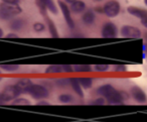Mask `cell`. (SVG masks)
Returning a JSON list of instances; mask_svg holds the SVG:
<instances>
[{
	"label": "cell",
	"instance_id": "cell-1",
	"mask_svg": "<svg viewBox=\"0 0 147 122\" xmlns=\"http://www.w3.org/2000/svg\"><path fill=\"white\" fill-rule=\"evenodd\" d=\"M22 9L19 5H10L6 3H0V19L7 20L15 17L17 14L21 13Z\"/></svg>",
	"mask_w": 147,
	"mask_h": 122
},
{
	"label": "cell",
	"instance_id": "cell-2",
	"mask_svg": "<svg viewBox=\"0 0 147 122\" xmlns=\"http://www.w3.org/2000/svg\"><path fill=\"white\" fill-rule=\"evenodd\" d=\"M20 95V92H19V90L17 89V87L15 85L6 86L2 92H0V104L17 99Z\"/></svg>",
	"mask_w": 147,
	"mask_h": 122
},
{
	"label": "cell",
	"instance_id": "cell-3",
	"mask_svg": "<svg viewBox=\"0 0 147 122\" xmlns=\"http://www.w3.org/2000/svg\"><path fill=\"white\" fill-rule=\"evenodd\" d=\"M120 3L117 0H109L108 2L105 3V5L103 6L104 14L110 17V18L116 17L120 12Z\"/></svg>",
	"mask_w": 147,
	"mask_h": 122
},
{
	"label": "cell",
	"instance_id": "cell-4",
	"mask_svg": "<svg viewBox=\"0 0 147 122\" xmlns=\"http://www.w3.org/2000/svg\"><path fill=\"white\" fill-rule=\"evenodd\" d=\"M28 94L35 100H42L49 96V90L43 86L38 85V84H33L32 87L28 91Z\"/></svg>",
	"mask_w": 147,
	"mask_h": 122
},
{
	"label": "cell",
	"instance_id": "cell-5",
	"mask_svg": "<svg viewBox=\"0 0 147 122\" xmlns=\"http://www.w3.org/2000/svg\"><path fill=\"white\" fill-rule=\"evenodd\" d=\"M57 4H59V8H61V13H63V18H65V22H67V26H69L71 29H74L75 28V22H74L73 17H71V9H69V6H67L63 1H61V0H59V1H57Z\"/></svg>",
	"mask_w": 147,
	"mask_h": 122
},
{
	"label": "cell",
	"instance_id": "cell-6",
	"mask_svg": "<svg viewBox=\"0 0 147 122\" xmlns=\"http://www.w3.org/2000/svg\"><path fill=\"white\" fill-rule=\"evenodd\" d=\"M121 35L126 39H139L141 37V31L139 28L132 25H124L121 27Z\"/></svg>",
	"mask_w": 147,
	"mask_h": 122
},
{
	"label": "cell",
	"instance_id": "cell-7",
	"mask_svg": "<svg viewBox=\"0 0 147 122\" xmlns=\"http://www.w3.org/2000/svg\"><path fill=\"white\" fill-rule=\"evenodd\" d=\"M117 33H118V28L113 22H106L101 30V35L104 39H114L117 37Z\"/></svg>",
	"mask_w": 147,
	"mask_h": 122
},
{
	"label": "cell",
	"instance_id": "cell-8",
	"mask_svg": "<svg viewBox=\"0 0 147 122\" xmlns=\"http://www.w3.org/2000/svg\"><path fill=\"white\" fill-rule=\"evenodd\" d=\"M131 95H132L133 99L136 100L138 103H145L147 101V97L145 92L141 89L138 86H133L131 88Z\"/></svg>",
	"mask_w": 147,
	"mask_h": 122
},
{
	"label": "cell",
	"instance_id": "cell-9",
	"mask_svg": "<svg viewBox=\"0 0 147 122\" xmlns=\"http://www.w3.org/2000/svg\"><path fill=\"white\" fill-rule=\"evenodd\" d=\"M117 90L113 87L110 84H106V85H102L97 89V94L100 95L101 97L105 98V99H108L110 96H112L113 94L116 92Z\"/></svg>",
	"mask_w": 147,
	"mask_h": 122
},
{
	"label": "cell",
	"instance_id": "cell-10",
	"mask_svg": "<svg viewBox=\"0 0 147 122\" xmlns=\"http://www.w3.org/2000/svg\"><path fill=\"white\" fill-rule=\"evenodd\" d=\"M32 82L29 79H21L15 84V86L17 87V89L19 90L20 94L28 93V91L30 90V88L32 87Z\"/></svg>",
	"mask_w": 147,
	"mask_h": 122
},
{
	"label": "cell",
	"instance_id": "cell-11",
	"mask_svg": "<svg viewBox=\"0 0 147 122\" xmlns=\"http://www.w3.org/2000/svg\"><path fill=\"white\" fill-rule=\"evenodd\" d=\"M127 11H128V13H130L131 15H133V16H135V17H138V18H140V19L147 16V10L139 8V7L129 6L128 8H127Z\"/></svg>",
	"mask_w": 147,
	"mask_h": 122
},
{
	"label": "cell",
	"instance_id": "cell-12",
	"mask_svg": "<svg viewBox=\"0 0 147 122\" xmlns=\"http://www.w3.org/2000/svg\"><path fill=\"white\" fill-rule=\"evenodd\" d=\"M69 82H71V86L74 91H75V93H76L79 97H81V98L84 97V91H83V88H82V86H81V84L79 83L78 78H69Z\"/></svg>",
	"mask_w": 147,
	"mask_h": 122
},
{
	"label": "cell",
	"instance_id": "cell-13",
	"mask_svg": "<svg viewBox=\"0 0 147 122\" xmlns=\"http://www.w3.org/2000/svg\"><path fill=\"white\" fill-rule=\"evenodd\" d=\"M95 17H96V16H95L94 11L91 10V9H88V10H87L86 12L83 14L82 20L86 25H91V24H93V23H94Z\"/></svg>",
	"mask_w": 147,
	"mask_h": 122
},
{
	"label": "cell",
	"instance_id": "cell-14",
	"mask_svg": "<svg viewBox=\"0 0 147 122\" xmlns=\"http://www.w3.org/2000/svg\"><path fill=\"white\" fill-rule=\"evenodd\" d=\"M86 9V3L82 0H77L71 5V10L75 13H81Z\"/></svg>",
	"mask_w": 147,
	"mask_h": 122
},
{
	"label": "cell",
	"instance_id": "cell-15",
	"mask_svg": "<svg viewBox=\"0 0 147 122\" xmlns=\"http://www.w3.org/2000/svg\"><path fill=\"white\" fill-rule=\"evenodd\" d=\"M43 4H45L47 10L51 11L53 14L57 15V13H59V9H57V5H55L53 0H43Z\"/></svg>",
	"mask_w": 147,
	"mask_h": 122
},
{
	"label": "cell",
	"instance_id": "cell-16",
	"mask_svg": "<svg viewBox=\"0 0 147 122\" xmlns=\"http://www.w3.org/2000/svg\"><path fill=\"white\" fill-rule=\"evenodd\" d=\"M78 80L82 88H84V89H90L93 85V80L90 77H80L78 78Z\"/></svg>",
	"mask_w": 147,
	"mask_h": 122
},
{
	"label": "cell",
	"instance_id": "cell-17",
	"mask_svg": "<svg viewBox=\"0 0 147 122\" xmlns=\"http://www.w3.org/2000/svg\"><path fill=\"white\" fill-rule=\"evenodd\" d=\"M24 25V20L20 18H15L10 22V28L13 30H20Z\"/></svg>",
	"mask_w": 147,
	"mask_h": 122
},
{
	"label": "cell",
	"instance_id": "cell-18",
	"mask_svg": "<svg viewBox=\"0 0 147 122\" xmlns=\"http://www.w3.org/2000/svg\"><path fill=\"white\" fill-rule=\"evenodd\" d=\"M45 19H47V27L49 29V33H51V35L53 37H59V33H57V27H55V23L49 18V17L45 16Z\"/></svg>",
	"mask_w": 147,
	"mask_h": 122
},
{
	"label": "cell",
	"instance_id": "cell-19",
	"mask_svg": "<svg viewBox=\"0 0 147 122\" xmlns=\"http://www.w3.org/2000/svg\"><path fill=\"white\" fill-rule=\"evenodd\" d=\"M45 74H59L63 73V68L59 65H51L45 69Z\"/></svg>",
	"mask_w": 147,
	"mask_h": 122
},
{
	"label": "cell",
	"instance_id": "cell-20",
	"mask_svg": "<svg viewBox=\"0 0 147 122\" xmlns=\"http://www.w3.org/2000/svg\"><path fill=\"white\" fill-rule=\"evenodd\" d=\"M74 72H77V73H89V72H92V67L90 65H76L74 66Z\"/></svg>",
	"mask_w": 147,
	"mask_h": 122
},
{
	"label": "cell",
	"instance_id": "cell-21",
	"mask_svg": "<svg viewBox=\"0 0 147 122\" xmlns=\"http://www.w3.org/2000/svg\"><path fill=\"white\" fill-rule=\"evenodd\" d=\"M0 69L1 70H4L6 72H16L17 70L19 69V66L18 65H13V64H2V65H0Z\"/></svg>",
	"mask_w": 147,
	"mask_h": 122
},
{
	"label": "cell",
	"instance_id": "cell-22",
	"mask_svg": "<svg viewBox=\"0 0 147 122\" xmlns=\"http://www.w3.org/2000/svg\"><path fill=\"white\" fill-rule=\"evenodd\" d=\"M59 100L61 103L69 104L74 101V97L71 94H61V95L59 96Z\"/></svg>",
	"mask_w": 147,
	"mask_h": 122
},
{
	"label": "cell",
	"instance_id": "cell-23",
	"mask_svg": "<svg viewBox=\"0 0 147 122\" xmlns=\"http://www.w3.org/2000/svg\"><path fill=\"white\" fill-rule=\"evenodd\" d=\"M32 27H33V30L37 33H42V31L45 30V25L43 24L42 22H39V21L35 22Z\"/></svg>",
	"mask_w": 147,
	"mask_h": 122
},
{
	"label": "cell",
	"instance_id": "cell-24",
	"mask_svg": "<svg viewBox=\"0 0 147 122\" xmlns=\"http://www.w3.org/2000/svg\"><path fill=\"white\" fill-rule=\"evenodd\" d=\"M55 84L59 87H65V86L71 85V82H69V79H59L55 81Z\"/></svg>",
	"mask_w": 147,
	"mask_h": 122
},
{
	"label": "cell",
	"instance_id": "cell-25",
	"mask_svg": "<svg viewBox=\"0 0 147 122\" xmlns=\"http://www.w3.org/2000/svg\"><path fill=\"white\" fill-rule=\"evenodd\" d=\"M94 69L97 72H106L109 70V65H95Z\"/></svg>",
	"mask_w": 147,
	"mask_h": 122
},
{
	"label": "cell",
	"instance_id": "cell-26",
	"mask_svg": "<svg viewBox=\"0 0 147 122\" xmlns=\"http://www.w3.org/2000/svg\"><path fill=\"white\" fill-rule=\"evenodd\" d=\"M13 104H16V105H21V104H25V105H29V101L27 99H19V98H17V99L14 100V102H13Z\"/></svg>",
	"mask_w": 147,
	"mask_h": 122
},
{
	"label": "cell",
	"instance_id": "cell-27",
	"mask_svg": "<svg viewBox=\"0 0 147 122\" xmlns=\"http://www.w3.org/2000/svg\"><path fill=\"white\" fill-rule=\"evenodd\" d=\"M105 98L103 97H100V98H97L96 100H94V101L92 102V105H104L105 104Z\"/></svg>",
	"mask_w": 147,
	"mask_h": 122
},
{
	"label": "cell",
	"instance_id": "cell-28",
	"mask_svg": "<svg viewBox=\"0 0 147 122\" xmlns=\"http://www.w3.org/2000/svg\"><path fill=\"white\" fill-rule=\"evenodd\" d=\"M61 68H63V73H73L74 72V67L69 65H63Z\"/></svg>",
	"mask_w": 147,
	"mask_h": 122
},
{
	"label": "cell",
	"instance_id": "cell-29",
	"mask_svg": "<svg viewBox=\"0 0 147 122\" xmlns=\"http://www.w3.org/2000/svg\"><path fill=\"white\" fill-rule=\"evenodd\" d=\"M127 70V67L125 65H117L114 67L115 72H125Z\"/></svg>",
	"mask_w": 147,
	"mask_h": 122
},
{
	"label": "cell",
	"instance_id": "cell-30",
	"mask_svg": "<svg viewBox=\"0 0 147 122\" xmlns=\"http://www.w3.org/2000/svg\"><path fill=\"white\" fill-rule=\"evenodd\" d=\"M2 3H6V4L10 5H18L19 0H1Z\"/></svg>",
	"mask_w": 147,
	"mask_h": 122
},
{
	"label": "cell",
	"instance_id": "cell-31",
	"mask_svg": "<svg viewBox=\"0 0 147 122\" xmlns=\"http://www.w3.org/2000/svg\"><path fill=\"white\" fill-rule=\"evenodd\" d=\"M7 39H17L18 37V35H16V33H8V35H6Z\"/></svg>",
	"mask_w": 147,
	"mask_h": 122
},
{
	"label": "cell",
	"instance_id": "cell-32",
	"mask_svg": "<svg viewBox=\"0 0 147 122\" xmlns=\"http://www.w3.org/2000/svg\"><path fill=\"white\" fill-rule=\"evenodd\" d=\"M141 23H142L143 26H145V27L147 28V16H146V17H144V18L141 19Z\"/></svg>",
	"mask_w": 147,
	"mask_h": 122
},
{
	"label": "cell",
	"instance_id": "cell-33",
	"mask_svg": "<svg viewBox=\"0 0 147 122\" xmlns=\"http://www.w3.org/2000/svg\"><path fill=\"white\" fill-rule=\"evenodd\" d=\"M143 52H144V58L145 57H147V43H144L143 45Z\"/></svg>",
	"mask_w": 147,
	"mask_h": 122
},
{
	"label": "cell",
	"instance_id": "cell-34",
	"mask_svg": "<svg viewBox=\"0 0 147 122\" xmlns=\"http://www.w3.org/2000/svg\"><path fill=\"white\" fill-rule=\"evenodd\" d=\"M37 105H45V106H47V105H49V102L43 101V100H42V101H39L38 103H37Z\"/></svg>",
	"mask_w": 147,
	"mask_h": 122
},
{
	"label": "cell",
	"instance_id": "cell-35",
	"mask_svg": "<svg viewBox=\"0 0 147 122\" xmlns=\"http://www.w3.org/2000/svg\"><path fill=\"white\" fill-rule=\"evenodd\" d=\"M77 0H65V2H67V3H69V4H73L74 2H76Z\"/></svg>",
	"mask_w": 147,
	"mask_h": 122
},
{
	"label": "cell",
	"instance_id": "cell-36",
	"mask_svg": "<svg viewBox=\"0 0 147 122\" xmlns=\"http://www.w3.org/2000/svg\"><path fill=\"white\" fill-rule=\"evenodd\" d=\"M2 37H3V30H2V28L0 27V39H1Z\"/></svg>",
	"mask_w": 147,
	"mask_h": 122
},
{
	"label": "cell",
	"instance_id": "cell-37",
	"mask_svg": "<svg viewBox=\"0 0 147 122\" xmlns=\"http://www.w3.org/2000/svg\"><path fill=\"white\" fill-rule=\"evenodd\" d=\"M1 81H2V78H1V77H0V82H1Z\"/></svg>",
	"mask_w": 147,
	"mask_h": 122
},
{
	"label": "cell",
	"instance_id": "cell-38",
	"mask_svg": "<svg viewBox=\"0 0 147 122\" xmlns=\"http://www.w3.org/2000/svg\"><path fill=\"white\" fill-rule=\"evenodd\" d=\"M0 74H1V70H0Z\"/></svg>",
	"mask_w": 147,
	"mask_h": 122
}]
</instances>
